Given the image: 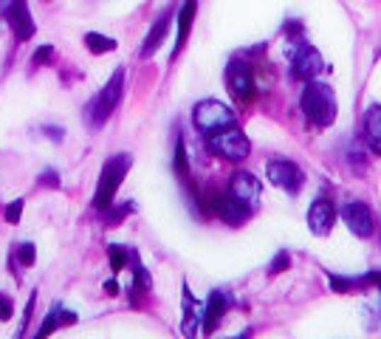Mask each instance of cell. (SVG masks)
Returning <instances> with one entry per match:
<instances>
[{
	"instance_id": "obj_1",
	"label": "cell",
	"mask_w": 381,
	"mask_h": 339,
	"mask_svg": "<svg viewBox=\"0 0 381 339\" xmlns=\"http://www.w3.org/2000/svg\"><path fill=\"white\" fill-rule=\"evenodd\" d=\"M300 105H302L308 125H314V127H328L336 119V93L328 82H319V79L305 82Z\"/></svg>"
},
{
	"instance_id": "obj_2",
	"label": "cell",
	"mask_w": 381,
	"mask_h": 339,
	"mask_svg": "<svg viewBox=\"0 0 381 339\" xmlns=\"http://www.w3.org/2000/svg\"><path fill=\"white\" fill-rule=\"evenodd\" d=\"M133 167V156L130 153H116L105 161L99 184H96V195H93V209L96 212H108L113 207V198L122 187V181L127 178V170Z\"/></svg>"
},
{
	"instance_id": "obj_3",
	"label": "cell",
	"mask_w": 381,
	"mask_h": 339,
	"mask_svg": "<svg viewBox=\"0 0 381 339\" xmlns=\"http://www.w3.org/2000/svg\"><path fill=\"white\" fill-rule=\"evenodd\" d=\"M122 91H125V68H116L113 76L108 79V85L88 102L85 108V122L91 125V130H99L116 110V105L122 102Z\"/></svg>"
},
{
	"instance_id": "obj_4",
	"label": "cell",
	"mask_w": 381,
	"mask_h": 339,
	"mask_svg": "<svg viewBox=\"0 0 381 339\" xmlns=\"http://www.w3.org/2000/svg\"><path fill=\"white\" fill-rule=\"evenodd\" d=\"M288 65H291V76H294V79H302V82H311V79H317V76L325 71L322 54H319L311 42H305L302 37H294V40H291Z\"/></svg>"
},
{
	"instance_id": "obj_5",
	"label": "cell",
	"mask_w": 381,
	"mask_h": 339,
	"mask_svg": "<svg viewBox=\"0 0 381 339\" xmlns=\"http://www.w3.org/2000/svg\"><path fill=\"white\" fill-rule=\"evenodd\" d=\"M206 147H209L215 156H220V159H226V161H232V164L249 159V153H251V144H249L246 133H243L237 125L223 127V130L206 136Z\"/></svg>"
},
{
	"instance_id": "obj_6",
	"label": "cell",
	"mask_w": 381,
	"mask_h": 339,
	"mask_svg": "<svg viewBox=\"0 0 381 339\" xmlns=\"http://www.w3.org/2000/svg\"><path fill=\"white\" fill-rule=\"evenodd\" d=\"M192 122H195L198 133L212 136V133H217V130H223V127L237 125V116H234V110L226 108L223 102H217V99H203V102L195 105Z\"/></svg>"
},
{
	"instance_id": "obj_7",
	"label": "cell",
	"mask_w": 381,
	"mask_h": 339,
	"mask_svg": "<svg viewBox=\"0 0 381 339\" xmlns=\"http://www.w3.org/2000/svg\"><path fill=\"white\" fill-rule=\"evenodd\" d=\"M226 85H229V93L234 96V102L249 105L254 99V91H257L254 74H251V68L240 57H232L229 59V65H226Z\"/></svg>"
},
{
	"instance_id": "obj_8",
	"label": "cell",
	"mask_w": 381,
	"mask_h": 339,
	"mask_svg": "<svg viewBox=\"0 0 381 339\" xmlns=\"http://www.w3.org/2000/svg\"><path fill=\"white\" fill-rule=\"evenodd\" d=\"M266 176L274 187H280L288 195H300V190L305 184V173L300 170L297 161H288V159H271L266 164Z\"/></svg>"
},
{
	"instance_id": "obj_9",
	"label": "cell",
	"mask_w": 381,
	"mask_h": 339,
	"mask_svg": "<svg viewBox=\"0 0 381 339\" xmlns=\"http://www.w3.org/2000/svg\"><path fill=\"white\" fill-rule=\"evenodd\" d=\"M206 209L212 212V215H217L223 224H229V226H243L246 221H249V207L246 204H240L229 190L226 193H212L209 198H206Z\"/></svg>"
},
{
	"instance_id": "obj_10",
	"label": "cell",
	"mask_w": 381,
	"mask_h": 339,
	"mask_svg": "<svg viewBox=\"0 0 381 339\" xmlns=\"http://www.w3.org/2000/svg\"><path fill=\"white\" fill-rule=\"evenodd\" d=\"M334 224H336V207L328 198H317L308 207V229L317 238H328L331 229H334Z\"/></svg>"
},
{
	"instance_id": "obj_11",
	"label": "cell",
	"mask_w": 381,
	"mask_h": 339,
	"mask_svg": "<svg viewBox=\"0 0 381 339\" xmlns=\"http://www.w3.org/2000/svg\"><path fill=\"white\" fill-rule=\"evenodd\" d=\"M342 218H345L348 229H351L356 238H370L373 229H376L373 212H370V207L362 204V201H351V204L342 209Z\"/></svg>"
},
{
	"instance_id": "obj_12",
	"label": "cell",
	"mask_w": 381,
	"mask_h": 339,
	"mask_svg": "<svg viewBox=\"0 0 381 339\" xmlns=\"http://www.w3.org/2000/svg\"><path fill=\"white\" fill-rule=\"evenodd\" d=\"M229 193H232L240 204H246L249 209H254V207H257V201H260L263 184L257 181V176H251V173L240 170V173H234V176H232V181H229Z\"/></svg>"
},
{
	"instance_id": "obj_13",
	"label": "cell",
	"mask_w": 381,
	"mask_h": 339,
	"mask_svg": "<svg viewBox=\"0 0 381 339\" xmlns=\"http://www.w3.org/2000/svg\"><path fill=\"white\" fill-rule=\"evenodd\" d=\"M6 20H8V25H11V31L17 34V40H31L34 37V31H37V25H34V20H31V11H28V0H8V6H6Z\"/></svg>"
},
{
	"instance_id": "obj_14",
	"label": "cell",
	"mask_w": 381,
	"mask_h": 339,
	"mask_svg": "<svg viewBox=\"0 0 381 339\" xmlns=\"http://www.w3.org/2000/svg\"><path fill=\"white\" fill-rule=\"evenodd\" d=\"M226 309H229V297H226L220 289L209 292V300H206V306H203V331H206V334H212V331L217 328V323L223 320Z\"/></svg>"
},
{
	"instance_id": "obj_15",
	"label": "cell",
	"mask_w": 381,
	"mask_h": 339,
	"mask_svg": "<svg viewBox=\"0 0 381 339\" xmlns=\"http://www.w3.org/2000/svg\"><path fill=\"white\" fill-rule=\"evenodd\" d=\"M170 20H173V8H167L156 23H153V28H150V34L144 37V45H142V57H153L159 48H161V42L167 40V31H170Z\"/></svg>"
},
{
	"instance_id": "obj_16",
	"label": "cell",
	"mask_w": 381,
	"mask_h": 339,
	"mask_svg": "<svg viewBox=\"0 0 381 339\" xmlns=\"http://www.w3.org/2000/svg\"><path fill=\"white\" fill-rule=\"evenodd\" d=\"M184 337H195L198 328H203V306L192 297L190 286H184V320H181Z\"/></svg>"
},
{
	"instance_id": "obj_17",
	"label": "cell",
	"mask_w": 381,
	"mask_h": 339,
	"mask_svg": "<svg viewBox=\"0 0 381 339\" xmlns=\"http://www.w3.org/2000/svg\"><path fill=\"white\" fill-rule=\"evenodd\" d=\"M76 314L74 311H68L62 303H54L51 306V311H48V317L42 320V326H40V331H37V337H48L51 331H57L59 326H76Z\"/></svg>"
},
{
	"instance_id": "obj_18",
	"label": "cell",
	"mask_w": 381,
	"mask_h": 339,
	"mask_svg": "<svg viewBox=\"0 0 381 339\" xmlns=\"http://www.w3.org/2000/svg\"><path fill=\"white\" fill-rule=\"evenodd\" d=\"M195 11H198V0H184V6L178 11V34H176V51H173V57H178V51L187 45V37H190L192 23H195Z\"/></svg>"
},
{
	"instance_id": "obj_19",
	"label": "cell",
	"mask_w": 381,
	"mask_h": 339,
	"mask_svg": "<svg viewBox=\"0 0 381 339\" xmlns=\"http://www.w3.org/2000/svg\"><path fill=\"white\" fill-rule=\"evenodd\" d=\"M365 139H368V147L381 156V105L368 108L365 113Z\"/></svg>"
},
{
	"instance_id": "obj_20",
	"label": "cell",
	"mask_w": 381,
	"mask_h": 339,
	"mask_svg": "<svg viewBox=\"0 0 381 339\" xmlns=\"http://www.w3.org/2000/svg\"><path fill=\"white\" fill-rule=\"evenodd\" d=\"M85 45H88L91 54H105V51H113L116 48V40L113 37H105L99 31H88L85 34Z\"/></svg>"
},
{
	"instance_id": "obj_21",
	"label": "cell",
	"mask_w": 381,
	"mask_h": 339,
	"mask_svg": "<svg viewBox=\"0 0 381 339\" xmlns=\"http://www.w3.org/2000/svg\"><path fill=\"white\" fill-rule=\"evenodd\" d=\"M130 255H133V249H127V246H119V243H110V246H108L110 269H113V272H122V269L130 263Z\"/></svg>"
},
{
	"instance_id": "obj_22",
	"label": "cell",
	"mask_w": 381,
	"mask_h": 339,
	"mask_svg": "<svg viewBox=\"0 0 381 339\" xmlns=\"http://www.w3.org/2000/svg\"><path fill=\"white\" fill-rule=\"evenodd\" d=\"M14 255H17V263H23L25 269L34 266V260H37V249H34V243H20V246L14 249Z\"/></svg>"
},
{
	"instance_id": "obj_23",
	"label": "cell",
	"mask_w": 381,
	"mask_h": 339,
	"mask_svg": "<svg viewBox=\"0 0 381 339\" xmlns=\"http://www.w3.org/2000/svg\"><path fill=\"white\" fill-rule=\"evenodd\" d=\"M51 59H54V45H40V48L34 51V59H31V62H34V68H37V65H48Z\"/></svg>"
},
{
	"instance_id": "obj_24",
	"label": "cell",
	"mask_w": 381,
	"mask_h": 339,
	"mask_svg": "<svg viewBox=\"0 0 381 339\" xmlns=\"http://www.w3.org/2000/svg\"><path fill=\"white\" fill-rule=\"evenodd\" d=\"M288 266H291V258H288V252H277L274 263L268 266V275H280V272H285Z\"/></svg>"
},
{
	"instance_id": "obj_25",
	"label": "cell",
	"mask_w": 381,
	"mask_h": 339,
	"mask_svg": "<svg viewBox=\"0 0 381 339\" xmlns=\"http://www.w3.org/2000/svg\"><path fill=\"white\" fill-rule=\"evenodd\" d=\"M34 303H37V292H31V297H28V303H25V314H23V323H20V331H17V337H23V334H25V328H28V320H31V314H34Z\"/></svg>"
},
{
	"instance_id": "obj_26",
	"label": "cell",
	"mask_w": 381,
	"mask_h": 339,
	"mask_svg": "<svg viewBox=\"0 0 381 339\" xmlns=\"http://www.w3.org/2000/svg\"><path fill=\"white\" fill-rule=\"evenodd\" d=\"M20 215H23V198H17V201H11V204L6 207V221H8V224H17Z\"/></svg>"
},
{
	"instance_id": "obj_27",
	"label": "cell",
	"mask_w": 381,
	"mask_h": 339,
	"mask_svg": "<svg viewBox=\"0 0 381 339\" xmlns=\"http://www.w3.org/2000/svg\"><path fill=\"white\" fill-rule=\"evenodd\" d=\"M37 184H40V187H51V190H57V187H59V176H57L54 170H45V173L37 178Z\"/></svg>"
},
{
	"instance_id": "obj_28",
	"label": "cell",
	"mask_w": 381,
	"mask_h": 339,
	"mask_svg": "<svg viewBox=\"0 0 381 339\" xmlns=\"http://www.w3.org/2000/svg\"><path fill=\"white\" fill-rule=\"evenodd\" d=\"M133 209H136V204H122L119 209H108V212L113 215V218H108V221H110V224H119V221H122L127 212H133Z\"/></svg>"
},
{
	"instance_id": "obj_29",
	"label": "cell",
	"mask_w": 381,
	"mask_h": 339,
	"mask_svg": "<svg viewBox=\"0 0 381 339\" xmlns=\"http://www.w3.org/2000/svg\"><path fill=\"white\" fill-rule=\"evenodd\" d=\"M11 314H14V309H11V300L0 292V320L6 323V320H11Z\"/></svg>"
},
{
	"instance_id": "obj_30",
	"label": "cell",
	"mask_w": 381,
	"mask_h": 339,
	"mask_svg": "<svg viewBox=\"0 0 381 339\" xmlns=\"http://www.w3.org/2000/svg\"><path fill=\"white\" fill-rule=\"evenodd\" d=\"M42 133H45L51 142H62V139H65V130H62V127H54V125H42Z\"/></svg>"
},
{
	"instance_id": "obj_31",
	"label": "cell",
	"mask_w": 381,
	"mask_h": 339,
	"mask_svg": "<svg viewBox=\"0 0 381 339\" xmlns=\"http://www.w3.org/2000/svg\"><path fill=\"white\" fill-rule=\"evenodd\" d=\"M105 292H108L110 297H116V294H119V283H116V280H108V283H105Z\"/></svg>"
}]
</instances>
